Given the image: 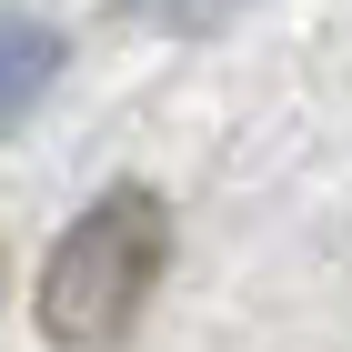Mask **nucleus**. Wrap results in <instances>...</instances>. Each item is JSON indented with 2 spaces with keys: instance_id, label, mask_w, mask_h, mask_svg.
Here are the masks:
<instances>
[{
  "instance_id": "f257e3e1",
  "label": "nucleus",
  "mask_w": 352,
  "mask_h": 352,
  "mask_svg": "<svg viewBox=\"0 0 352 352\" xmlns=\"http://www.w3.org/2000/svg\"><path fill=\"white\" fill-rule=\"evenodd\" d=\"M162 262H171L162 191H141V182L101 191V201L51 242V262H41V332H51L60 352H111L141 322V302L162 292Z\"/></svg>"
},
{
  "instance_id": "f03ea898",
  "label": "nucleus",
  "mask_w": 352,
  "mask_h": 352,
  "mask_svg": "<svg viewBox=\"0 0 352 352\" xmlns=\"http://www.w3.org/2000/svg\"><path fill=\"white\" fill-rule=\"evenodd\" d=\"M51 71H60V41H51L41 21H21V10H10V21H0V131H10V121L51 91Z\"/></svg>"
},
{
  "instance_id": "7ed1b4c3",
  "label": "nucleus",
  "mask_w": 352,
  "mask_h": 352,
  "mask_svg": "<svg viewBox=\"0 0 352 352\" xmlns=\"http://www.w3.org/2000/svg\"><path fill=\"white\" fill-rule=\"evenodd\" d=\"M232 10H242V0H162L171 30H212V21H232Z\"/></svg>"
}]
</instances>
